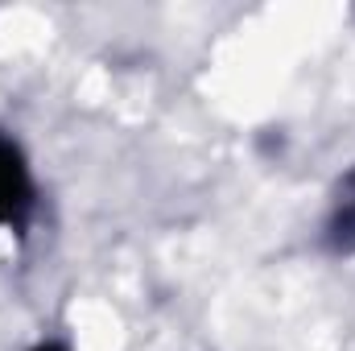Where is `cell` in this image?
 <instances>
[{
    "mask_svg": "<svg viewBox=\"0 0 355 351\" xmlns=\"http://www.w3.org/2000/svg\"><path fill=\"white\" fill-rule=\"evenodd\" d=\"M322 248L331 257H355V166L335 182L322 219Z\"/></svg>",
    "mask_w": 355,
    "mask_h": 351,
    "instance_id": "2",
    "label": "cell"
},
{
    "mask_svg": "<svg viewBox=\"0 0 355 351\" xmlns=\"http://www.w3.org/2000/svg\"><path fill=\"white\" fill-rule=\"evenodd\" d=\"M33 351H71V348H62V343H37Z\"/></svg>",
    "mask_w": 355,
    "mask_h": 351,
    "instance_id": "3",
    "label": "cell"
},
{
    "mask_svg": "<svg viewBox=\"0 0 355 351\" xmlns=\"http://www.w3.org/2000/svg\"><path fill=\"white\" fill-rule=\"evenodd\" d=\"M37 211V182L25 149L0 137V232H25Z\"/></svg>",
    "mask_w": 355,
    "mask_h": 351,
    "instance_id": "1",
    "label": "cell"
}]
</instances>
